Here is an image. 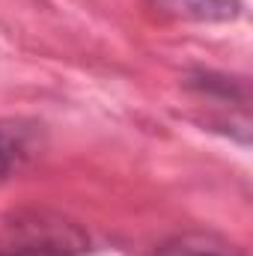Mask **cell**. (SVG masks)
Returning <instances> with one entry per match:
<instances>
[{
  "instance_id": "cell-1",
  "label": "cell",
  "mask_w": 253,
  "mask_h": 256,
  "mask_svg": "<svg viewBox=\"0 0 253 256\" xmlns=\"http://www.w3.org/2000/svg\"><path fill=\"white\" fill-rule=\"evenodd\" d=\"M39 149V131L30 122L6 120L0 122V182L15 176Z\"/></svg>"
},
{
  "instance_id": "cell-2",
  "label": "cell",
  "mask_w": 253,
  "mask_h": 256,
  "mask_svg": "<svg viewBox=\"0 0 253 256\" xmlns=\"http://www.w3.org/2000/svg\"><path fill=\"white\" fill-rule=\"evenodd\" d=\"M152 6L185 21H232L242 12L238 0H152Z\"/></svg>"
},
{
  "instance_id": "cell-3",
  "label": "cell",
  "mask_w": 253,
  "mask_h": 256,
  "mask_svg": "<svg viewBox=\"0 0 253 256\" xmlns=\"http://www.w3.org/2000/svg\"><path fill=\"white\" fill-rule=\"evenodd\" d=\"M152 256H242L232 244L212 238V236H179L161 244Z\"/></svg>"
},
{
  "instance_id": "cell-4",
  "label": "cell",
  "mask_w": 253,
  "mask_h": 256,
  "mask_svg": "<svg viewBox=\"0 0 253 256\" xmlns=\"http://www.w3.org/2000/svg\"><path fill=\"white\" fill-rule=\"evenodd\" d=\"M0 256H74L72 250L54 244H36V242H6L0 244Z\"/></svg>"
}]
</instances>
